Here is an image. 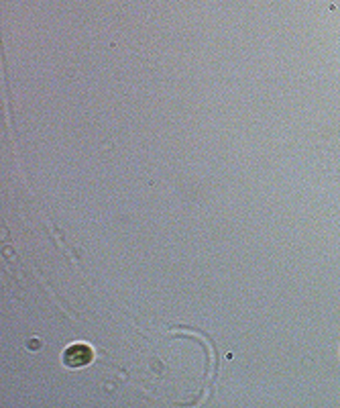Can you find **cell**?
<instances>
[{"label": "cell", "mask_w": 340, "mask_h": 408, "mask_svg": "<svg viewBox=\"0 0 340 408\" xmlns=\"http://www.w3.org/2000/svg\"><path fill=\"white\" fill-rule=\"evenodd\" d=\"M94 360L92 347L86 343H76L64 351V365L67 367H84Z\"/></svg>", "instance_id": "1"}]
</instances>
